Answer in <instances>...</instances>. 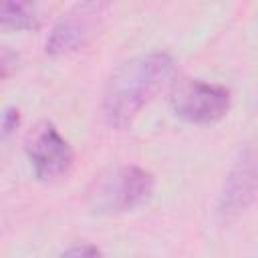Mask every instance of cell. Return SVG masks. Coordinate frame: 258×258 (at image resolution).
Here are the masks:
<instances>
[{
	"label": "cell",
	"instance_id": "cell-8",
	"mask_svg": "<svg viewBox=\"0 0 258 258\" xmlns=\"http://www.w3.org/2000/svg\"><path fill=\"white\" fill-rule=\"evenodd\" d=\"M18 123H20V115H18V109H14V107H8L2 115H0V135L2 137H6V135H10L16 127H18Z\"/></svg>",
	"mask_w": 258,
	"mask_h": 258
},
{
	"label": "cell",
	"instance_id": "cell-4",
	"mask_svg": "<svg viewBox=\"0 0 258 258\" xmlns=\"http://www.w3.org/2000/svg\"><path fill=\"white\" fill-rule=\"evenodd\" d=\"M107 0H79L46 38V54L64 56L83 48L99 28Z\"/></svg>",
	"mask_w": 258,
	"mask_h": 258
},
{
	"label": "cell",
	"instance_id": "cell-1",
	"mask_svg": "<svg viewBox=\"0 0 258 258\" xmlns=\"http://www.w3.org/2000/svg\"><path fill=\"white\" fill-rule=\"evenodd\" d=\"M175 60L167 52H149L123 62L109 79L103 115L113 127H127L173 75Z\"/></svg>",
	"mask_w": 258,
	"mask_h": 258
},
{
	"label": "cell",
	"instance_id": "cell-3",
	"mask_svg": "<svg viewBox=\"0 0 258 258\" xmlns=\"http://www.w3.org/2000/svg\"><path fill=\"white\" fill-rule=\"evenodd\" d=\"M169 105L175 117L194 125H208L220 121L232 105V95L226 87L204 83L198 79H183L175 83Z\"/></svg>",
	"mask_w": 258,
	"mask_h": 258
},
{
	"label": "cell",
	"instance_id": "cell-9",
	"mask_svg": "<svg viewBox=\"0 0 258 258\" xmlns=\"http://www.w3.org/2000/svg\"><path fill=\"white\" fill-rule=\"evenodd\" d=\"M16 64H18V56L8 48H0V81L8 79L14 73Z\"/></svg>",
	"mask_w": 258,
	"mask_h": 258
},
{
	"label": "cell",
	"instance_id": "cell-7",
	"mask_svg": "<svg viewBox=\"0 0 258 258\" xmlns=\"http://www.w3.org/2000/svg\"><path fill=\"white\" fill-rule=\"evenodd\" d=\"M38 18L40 0H0V30H30Z\"/></svg>",
	"mask_w": 258,
	"mask_h": 258
},
{
	"label": "cell",
	"instance_id": "cell-5",
	"mask_svg": "<svg viewBox=\"0 0 258 258\" xmlns=\"http://www.w3.org/2000/svg\"><path fill=\"white\" fill-rule=\"evenodd\" d=\"M26 155L38 179L50 181L64 175L73 165V149L58 129L42 121L26 137Z\"/></svg>",
	"mask_w": 258,
	"mask_h": 258
},
{
	"label": "cell",
	"instance_id": "cell-6",
	"mask_svg": "<svg viewBox=\"0 0 258 258\" xmlns=\"http://www.w3.org/2000/svg\"><path fill=\"white\" fill-rule=\"evenodd\" d=\"M254 194H256V157H254V149L246 147L244 151H240L238 159L234 161L224 181L220 194V206H218L220 216L224 220L238 218L254 202Z\"/></svg>",
	"mask_w": 258,
	"mask_h": 258
},
{
	"label": "cell",
	"instance_id": "cell-10",
	"mask_svg": "<svg viewBox=\"0 0 258 258\" xmlns=\"http://www.w3.org/2000/svg\"><path fill=\"white\" fill-rule=\"evenodd\" d=\"M62 256H101V250L93 244H81L62 250Z\"/></svg>",
	"mask_w": 258,
	"mask_h": 258
},
{
	"label": "cell",
	"instance_id": "cell-2",
	"mask_svg": "<svg viewBox=\"0 0 258 258\" xmlns=\"http://www.w3.org/2000/svg\"><path fill=\"white\" fill-rule=\"evenodd\" d=\"M153 187L155 177L151 171L139 165H117L93 179L87 202L97 214H121L145 204Z\"/></svg>",
	"mask_w": 258,
	"mask_h": 258
}]
</instances>
